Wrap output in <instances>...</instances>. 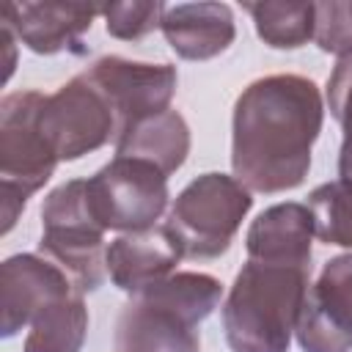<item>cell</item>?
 Segmentation results:
<instances>
[{
  "label": "cell",
  "instance_id": "obj_1",
  "mask_svg": "<svg viewBox=\"0 0 352 352\" xmlns=\"http://www.w3.org/2000/svg\"><path fill=\"white\" fill-rule=\"evenodd\" d=\"M322 116V94L308 77L270 74L250 82L234 104V179L267 195L302 184Z\"/></svg>",
  "mask_w": 352,
  "mask_h": 352
},
{
  "label": "cell",
  "instance_id": "obj_2",
  "mask_svg": "<svg viewBox=\"0 0 352 352\" xmlns=\"http://www.w3.org/2000/svg\"><path fill=\"white\" fill-rule=\"evenodd\" d=\"M223 286L206 272H173L129 297L116 322L118 352H201L198 324L217 308Z\"/></svg>",
  "mask_w": 352,
  "mask_h": 352
},
{
  "label": "cell",
  "instance_id": "obj_3",
  "mask_svg": "<svg viewBox=\"0 0 352 352\" xmlns=\"http://www.w3.org/2000/svg\"><path fill=\"white\" fill-rule=\"evenodd\" d=\"M308 275L305 267L248 258L223 305L231 352H286L311 286Z\"/></svg>",
  "mask_w": 352,
  "mask_h": 352
},
{
  "label": "cell",
  "instance_id": "obj_4",
  "mask_svg": "<svg viewBox=\"0 0 352 352\" xmlns=\"http://www.w3.org/2000/svg\"><path fill=\"white\" fill-rule=\"evenodd\" d=\"M44 94L16 91L0 104V195H3V234H8L25 209L28 198L47 184L60 162L41 132L38 113Z\"/></svg>",
  "mask_w": 352,
  "mask_h": 352
},
{
  "label": "cell",
  "instance_id": "obj_5",
  "mask_svg": "<svg viewBox=\"0 0 352 352\" xmlns=\"http://www.w3.org/2000/svg\"><path fill=\"white\" fill-rule=\"evenodd\" d=\"M38 253L66 272L77 294L102 286L107 275L104 231L88 209L82 179H72L44 198Z\"/></svg>",
  "mask_w": 352,
  "mask_h": 352
},
{
  "label": "cell",
  "instance_id": "obj_6",
  "mask_svg": "<svg viewBox=\"0 0 352 352\" xmlns=\"http://www.w3.org/2000/svg\"><path fill=\"white\" fill-rule=\"evenodd\" d=\"M250 204V190L234 176L204 173L176 195L165 226L187 258H214L228 250Z\"/></svg>",
  "mask_w": 352,
  "mask_h": 352
},
{
  "label": "cell",
  "instance_id": "obj_7",
  "mask_svg": "<svg viewBox=\"0 0 352 352\" xmlns=\"http://www.w3.org/2000/svg\"><path fill=\"white\" fill-rule=\"evenodd\" d=\"M85 198L102 231H143L165 212L168 176L148 160L116 154L85 179Z\"/></svg>",
  "mask_w": 352,
  "mask_h": 352
},
{
  "label": "cell",
  "instance_id": "obj_8",
  "mask_svg": "<svg viewBox=\"0 0 352 352\" xmlns=\"http://www.w3.org/2000/svg\"><path fill=\"white\" fill-rule=\"evenodd\" d=\"M38 124L58 160H80L118 135L107 99L85 74L60 85L52 96H44Z\"/></svg>",
  "mask_w": 352,
  "mask_h": 352
},
{
  "label": "cell",
  "instance_id": "obj_9",
  "mask_svg": "<svg viewBox=\"0 0 352 352\" xmlns=\"http://www.w3.org/2000/svg\"><path fill=\"white\" fill-rule=\"evenodd\" d=\"M82 74L107 99L116 116V140L143 118L170 110L168 104L176 94V69L168 63H135L110 55L91 63Z\"/></svg>",
  "mask_w": 352,
  "mask_h": 352
},
{
  "label": "cell",
  "instance_id": "obj_10",
  "mask_svg": "<svg viewBox=\"0 0 352 352\" xmlns=\"http://www.w3.org/2000/svg\"><path fill=\"white\" fill-rule=\"evenodd\" d=\"M294 336L302 352L352 349V253L330 258L308 286Z\"/></svg>",
  "mask_w": 352,
  "mask_h": 352
},
{
  "label": "cell",
  "instance_id": "obj_11",
  "mask_svg": "<svg viewBox=\"0 0 352 352\" xmlns=\"http://www.w3.org/2000/svg\"><path fill=\"white\" fill-rule=\"evenodd\" d=\"M77 294L72 280L60 267H55L41 253H19L0 267V308H3V336H16L33 316L50 302Z\"/></svg>",
  "mask_w": 352,
  "mask_h": 352
},
{
  "label": "cell",
  "instance_id": "obj_12",
  "mask_svg": "<svg viewBox=\"0 0 352 352\" xmlns=\"http://www.w3.org/2000/svg\"><path fill=\"white\" fill-rule=\"evenodd\" d=\"M99 6L88 3H3V25L33 52L55 55L63 50H80V38L91 30Z\"/></svg>",
  "mask_w": 352,
  "mask_h": 352
},
{
  "label": "cell",
  "instance_id": "obj_13",
  "mask_svg": "<svg viewBox=\"0 0 352 352\" xmlns=\"http://www.w3.org/2000/svg\"><path fill=\"white\" fill-rule=\"evenodd\" d=\"M179 258H184V253L173 231L168 226H151L121 234L107 248V275L118 289L135 294L173 275Z\"/></svg>",
  "mask_w": 352,
  "mask_h": 352
},
{
  "label": "cell",
  "instance_id": "obj_14",
  "mask_svg": "<svg viewBox=\"0 0 352 352\" xmlns=\"http://www.w3.org/2000/svg\"><path fill=\"white\" fill-rule=\"evenodd\" d=\"M314 217L302 204H275L264 209L248 228V258L311 270Z\"/></svg>",
  "mask_w": 352,
  "mask_h": 352
},
{
  "label": "cell",
  "instance_id": "obj_15",
  "mask_svg": "<svg viewBox=\"0 0 352 352\" xmlns=\"http://www.w3.org/2000/svg\"><path fill=\"white\" fill-rule=\"evenodd\" d=\"M160 28L170 50L184 60H209L234 41V16L226 3L165 6Z\"/></svg>",
  "mask_w": 352,
  "mask_h": 352
},
{
  "label": "cell",
  "instance_id": "obj_16",
  "mask_svg": "<svg viewBox=\"0 0 352 352\" xmlns=\"http://www.w3.org/2000/svg\"><path fill=\"white\" fill-rule=\"evenodd\" d=\"M187 151H190V129L176 110H165L151 118H143L116 140V154L148 160L165 176L182 168Z\"/></svg>",
  "mask_w": 352,
  "mask_h": 352
},
{
  "label": "cell",
  "instance_id": "obj_17",
  "mask_svg": "<svg viewBox=\"0 0 352 352\" xmlns=\"http://www.w3.org/2000/svg\"><path fill=\"white\" fill-rule=\"evenodd\" d=\"M88 333V308L82 294H69L41 308L25 338L22 352H80Z\"/></svg>",
  "mask_w": 352,
  "mask_h": 352
},
{
  "label": "cell",
  "instance_id": "obj_18",
  "mask_svg": "<svg viewBox=\"0 0 352 352\" xmlns=\"http://www.w3.org/2000/svg\"><path fill=\"white\" fill-rule=\"evenodd\" d=\"M256 33L275 50H297L314 38V3H250Z\"/></svg>",
  "mask_w": 352,
  "mask_h": 352
},
{
  "label": "cell",
  "instance_id": "obj_19",
  "mask_svg": "<svg viewBox=\"0 0 352 352\" xmlns=\"http://www.w3.org/2000/svg\"><path fill=\"white\" fill-rule=\"evenodd\" d=\"M314 234L327 245L352 248V182L336 179L308 195Z\"/></svg>",
  "mask_w": 352,
  "mask_h": 352
},
{
  "label": "cell",
  "instance_id": "obj_20",
  "mask_svg": "<svg viewBox=\"0 0 352 352\" xmlns=\"http://www.w3.org/2000/svg\"><path fill=\"white\" fill-rule=\"evenodd\" d=\"M314 41L322 52L352 55V3H314Z\"/></svg>",
  "mask_w": 352,
  "mask_h": 352
},
{
  "label": "cell",
  "instance_id": "obj_21",
  "mask_svg": "<svg viewBox=\"0 0 352 352\" xmlns=\"http://www.w3.org/2000/svg\"><path fill=\"white\" fill-rule=\"evenodd\" d=\"M107 33L124 41H138L160 28L165 6L162 3H110L102 6Z\"/></svg>",
  "mask_w": 352,
  "mask_h": 352
},
{
  "label": "cell",
  "instance_id": "obj_22",
  "mask_svg": "<svg viewBox=\"0 0 352 352\" xmlns=\"http://www.w3.org/2000/svg\"><path fill=\"white\" fill-rule=\"evenodd\" d=\"M327 104L333 118L344 126V132L352 129V55L341 58L327 80Z\"/></svg>",
  "mask_w": 352,
  "mask_h": 352
},
{
  "label": "cell",
  "instance_id": "obj_23",
  "mask_svg": "<svg viewBox=\"0 0 352 352\" xmlns=\"http://www.w3.org/2000/svg\"><path fill=\"white\" fill-rule=\"evenodd\" d=\"M338 176L352 182V129L344 135V143H341V154H338Z\"/></svg>",
  "mask_w": 352,
  "mask_h": 352
}]
</instances>
